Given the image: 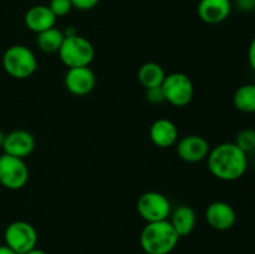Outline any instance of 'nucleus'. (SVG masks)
I'll return each mask as SVG.
<instances>
[{
  "label": "nucleus",
  "instance_id": "2",
  "mask_svg": "<svg viewBox=\"0 0 255 254\" xmlns=\"http://www.w3.org/2000/svg\"><path fill=\"white\" fill-rule=\"evenodd\" d=\"M177 234L168 219L147 223L139 236V244L146 254H169L178 244Z\"/></svg>",
  "mask_w": 255,
  "mask_h": 254
},
{
  "label": "nucleus",
  "instance_id": "8",
  "mask_svg": "<svg viewBox=\"0 0 255 254\" xmlns=\"http://www.w3.org/2000/svg\"><path fill=\"white\" fill-rule=\"evenodd\" d=\"M29 181V168L22 158L0 154V184L6 189L17 191Z\"/></svg>",
  "mask_w": 255,
  "mask_h": 254
},
{
  "label": "nucleus",
  "instance_id": "27",
  "mask_svg": "<svg viewBox=\"0 0 255 254\" xmlns=\"http://www.w3.org/2000/svg\"><path fill=\"white\" fill-rule=\"evenodd\" d=\"M4 138H5V133L2 132V129L0 128V147L2 146V142H4Z\"/></svg>",
  "mask_w": 255,
  "mask_h": 254
},
{
  "label": "nucleus",
  "instance_id": "1",
  "mask_svg": "<svg viewBox=\"0 0 255 254\" xmlns=\"http://www.w3.org/2000/svg\"><path fill=\"white\" fill-rule=\"evenodd\" d=\"M208 169L216 178L233 182L242 178L248 168V157L234 142H224L209 151Z\"/></svg>",
  "mask_w": 255,
  "mask_h": 254
},
{
  "label": "nucleus",
  "instance_id": "22",
  "mask_svg": "<svg viewBox=\"0 0 255 254\" xmlns=\"http://www.w3.org/2000/svg\"><path fill=\"white\" fill-rule=\"evenodd\" d=\"M146 100L151 105H161L166 101L162 86L146 89Z\"/></svg>",
  "mask_w": 255,
  "mask_h": 254
},
{
  "label": "nucleus",
  "instance_id": "10",
  "mask_svg": "<svg viewBox=\"0 0 255 254\" xmlns=\"http://www.w3.org/2000/svg\"><path fill=\"white\" fill-rule=\"evenodd\" d=\"M64 82L70 94L75 96H86L96 86V75L90 66L72 67L65 74Z\"/></svg>",
  "mask_w": 255,
  "mask_h": 254
},
{
  "label": "nucleus",
  "instance_id": "14",
  "mask_svg": "<svg viewBox=\"0 0 255 254\" xmlns=\"http://www.w3.org/2000/svg\"><path fill=\"white\" fill-rule=\"evenodd\" d=\"M56 19L49 5H34L25 14L24 22L30 31L40 34L54 27Z\"/></svg>",
  "mask_w": 255,
  "mask_h": 254
},
{
  "label": "nucleus",
  "instance_id": "20",
  "mask_svg": "<svg viewBox=\"0 0 255 254\" xmlns=\"http://www.w3.org/2000/svg\"><path fill=\"white\" fill-rule=\"evenodd\" d=\"M234 143L243 149L246 153L255 151V129L254 128H244L237 134L236 142Z\"/></svg>",
  "mask_w": 255,
  "mask_h": 254
},
{
  "label": "nucleus",
  "instance_id": "3",
  "mask_svg": "<svg viewBox=\"0 0 255 254\" xmlns=\"http://www.w3.org/2000/svg\"><path fill=\"white\" fill-rule=\"evenodd\" d=\"M1 62L5 72L16 80L29 79L39 67V62L32 50L19 44L5 50Z\"/></svg>",
  "mask_w": 255,
  "mask_h": 254
},
{
  "label": "nucleus",
  "instance_id": "25",
  "mask_svg": "<svg viewBox=\"0 0 255 254\" xmlns=\"http://www.w3.org/2000/svg\"><path fill=\"white\" fill-rule=\"evenodd\" d=\"M0 254H17V253H15L12 249H10L9 247L4 244V246H0Z\"/></svg>",
  "mask_w": 255,
  "mask_h": 254
},
{
  "label": "nucleus",
  "instance_id": "29",
  "mask_svg": "<svg viewBox=\"0 0 255 254\" xmlns=\"http://www.w3.org/2000/svg\"><path fill=\"white\" fill-rule=\"evenodd\" d=\"M253 1H254V4H255V0H253Z\"/></svg>",
  "mask_w": 255,
  "mask_h": 254
},
{
  "label": "nucleus",
  "instance_id": "24",
  "mask_svg": "<svg viewBox=\"0 0 255 254\" xmlns=\"http://www.w3.org/2000/svg\"><path fill=\"white\" fill-rule=\"evenodd\" d=\"M248 61L252 69L255 71V36L252 39L251 44L248 47Z\"/></svg>",
  "mask_w": 255,
  "mask_h": 254
},
{
  "label": "nucleus",
  "instance_id": "18",
  "mask_svg": "<svg viewBox=\"0 0 255 254\" xmlns=\"http://www.w3.org/2000/svg\"><path fill=\"white\" fill-rule=\"evenodd\" d=\"M36 35L37 47L42 52H46V54H54V52L59 51L65 39L64 31H61V30L55 26Z\"/></svg>",
  "mask_w": 255,
  "mask_h": 254
},
{
  "label": "nucleus",
  "instance_id": "19",
  "mask_svg": "<svg viewBox=\"0 0 255 254\" xmlns=\"http://www.w3.org/2000/svg\"><path fill=\"white\" fill-rule=\"evenodd\" d=\"M233 105L238 111L244 114L255 112V84L239 86L233 95Z\"/></svg>",
  "mask_w": 255,
  "mask_h": 254
},
{
  "label": "nucleus",
  "instance_id": "4",
  "mask_svg": "<svg viewBox=\"0 0 255 254\" xmlns=\"http://www.w3.org/2000/svg\"><path fill=\"white\" fill-rule=\"evenodd\" d=\"M62 64L69 69L90 66L94 61L95 47L90 40L79 34L65 36L61 47L57 51Z\"/></svg>",
  "mask_w": 255,
  "mask_h": 254
},
{
  "label": "nucleus",
  "instance_id": "21",
  "mask_svg": "<svg viewBox=\"0 0 255 254\" xmlns=\"http://www.w3.org/2000/svg\"><path fill=\"white\" fill-rule=\"evenodd\" d=\"M49 7L56 17L65 16L74 9L71 0H50Z\"/></svg>",
  "mask_w": 255,
  "mask_h": 254
},
{
  "label": "nucleus",
  "instance_id": "12",
  "mask_svg": "<svg viewBox=\"0 0 255 254\" xmlns=\"http://www.w3.org/2000/svg\"><path fill=\"white\" fill-rule=\"evenodd\" d=\"M206 221L216 231H229L236 224L237 213L227 202L216 201L207 207Z\"/></svg>",
  "mask_w": 255,
  "mask_h": 254
},
{
  "label": "nucleus",
  "instance_id": "13",
  "mask_svg": "<svg viewBox=\"0 0 255 254\" xmlns=\"http://www.w3.org/2000/svg\"><path fill=\"white\" fill-rule=\"evenodd\" d=\"M231 0H201L197 7L199 19L209 25L221 24L231 15Z\"/></svg>",
  "mask_w": 255,
  "mask_h": 254
},
{
  "label": "nucleus",
  "instance_id": "23",
  "mask_svg": "<svg viewBox=\"0 0 255 254\" xmlns=\"http://www.w3.org/2000/svg\"><path fill=\"white\" fill-rule=\"evenodd\" d=\"M72 6L75 9L82 10V11H86V10H91L96 6L100 2V0H71Z\"/></svg>",
  "mask_w": 255,
  "mask_h": 254
},
{
  "label": "nucleus",
  "instance_id": "9",
  "mask_svg": "<svg viewBox=\"0 0 255 254\" xmlns=\"http://www.w3.org/2000/svg\"><path fill=\"white\" fill-rule=\"evenodd\" d=\"M177 154L188 163H198L208 157L211 147L208 141L199 134H188L177 141Z\"/></svg>",
  "mask_w": 255,
  "mask_h": 254
},
{
  "label": "nucleus",
  "instance_id": "16",
  "mask_svg": "<svg viewBox=\"0 0 255 254\" xmlns=\"http://www.w3.org/2000/svg\"><path fill=\"white\" fill-rule=\"evenodd\" d=\"M169 217H171L169 223L172 224L179 237L189 236L196 228L197 216L192 207L186 206V204L178 206L173 212H171Z\"/></svg>",
  "mask_w": 255,
  "mask_h": 254
},
{
  "label": "nucleus",
  "instance_id": "15",
  "mask_svg": "<svg viewBox=\"0 0 255 254\" xmlns=\"http://www.w3.org/2000/svg\"><path fill=\"white\" fill-rule=\"evenodd\" d=\"M149 137L154 146L159 148H168L178 141V128L168 119H158L149 128Z\"/></svg>",
  "mask_w": 255,
  "mask_h": 254
},
{
  "label": "nucleus",
  "instance_id": "28",
  "mask_svg": "<svg viewBox=\"0 0 255 254\" xmlns=\"http://www.w3.org/2000/svg\"><path fill=\"white\" fill-rule=\"evenodd\" d=\"M237 1H244V0H237Z\"/></svg>",
  "mask_w": 255,
  "mask_h": 254
},
{
  "label": "nucleus",
  "instance_id": "6",
  "mask_svg": "<svg viewBox=\"0 0 255 254\" xmlns=\"http://www.w3.org/2000/svg\"><path fill=\"white\" fill-rule=\"evenodd\" d=\"M136 208L139 217L147 223L166 221L172 212L169 199L156 191L144 192L141 194L137 199Z\"/></svg>",
  "mask_w": 255,
  "mask_h": 254
},
{
  "label": "nucleus",
  "instance_id": "26",
  "mask_svg": "<svg viewBox=\"0 0 255 254\" xmlns=\"http://www.w3.org/2000/svg\"><path fill=\"white\" fill-rule=\"evenodd\" d=\"M25 254H47V253L45 251H42V249L36 248V247H35L34 249H31V251H29L27 253H25Z\"/></svg>",
  "mask_w": 255,
  "mask_h": 254
},
{
  "label": "nucleus",
  "instance_id": "7",
  "mask_svg": "<svg viewBox=\"0 0 255 254\" xmlns=\"http://www.w3.org/2000/svg\"><path fill=\"white\" fill-rule=\"evenodd\" d=\"M5 246L17 254H25L37 244V232L32 224L25 221H15L4 232Z\"/></svg>",
  "mask_w": 255,
  "mask_h": 254
},
{
  "label": "nucleus",
  "instance_id": "17",
  "mask_svg": "<svg viewBox=\"0 0 255 254\" xmlns=\"http://www.w3.org/2000/svg\"><path fill=\"white\" fill-rule=\"evenodd\" d=\"M166 72H164L163 67L157 62H144L141 65L137 72V79H138L139 84L144 87V89H151V87L161 86L163 84L164 79H166Z\"/></svg>",
  "mask_w": 255,
  "mask_h": 254
},
{
  "label": "nucleus",
  "instance_id": "5",
  "mask_svg": "<svg viewBox=\"0 0 255 254\" xmlns=\"http://www.w3.org/2000/svg\"><path fill=\"white\" fill-rule=\"evenodd\" d=\"M164 99L174 107H184L191 104L194 96V86L188 75L183 72H173L167 75L163 84Z\"/></svg>",
  "mask_w": 255,
  "mask_h": 254
},
{
  "label": "nucleus",
  "instance_id": "11",
  "mask_svg": "<svg viewBox=\"0 0 255 254\" xmlns=\"http://www.w3.org/2000/svg\"><path fill=\"white\" fill-rule=\"evenodd\" d=\"M1 148L5 154L25 159L34 152L35 138L26 129H14L5 134Z\"/></svg>",
  "mask_w": 255,
  "mask_h": 254
}]
</instances>
